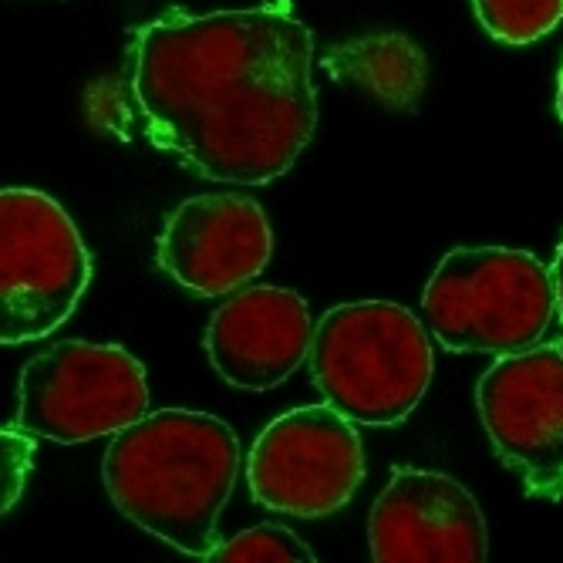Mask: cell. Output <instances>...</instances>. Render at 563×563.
Listing matches in <instances>:
<instances>
[{
	"label": "cell",
	"mask_w": 563,
	"mask_h": 563,
	"mask_svg": "<svg viewBox=\"0 0 563 563\" xmlns=\"http://www.w3.org/2000/svg\"><path fill=\"white\" fill-rule=\"evenodd\" d=\"M31 435V432H27ZM21 435V429H4L0 442H4V514L14 506L21 486H24V476L31 470V455H34V442Z\"/></svg>",
	"instance_id": "obj_15"
},
{
	"label": "cell",
	"mask_w": 563,
	"mask_h": 563,
	"mask_svg": "<svg viewBox=\"0 0 563 563\" xmlns=\"http://www.w3.org/2000/svg\"><path fill=\"white\" fill-rule=\"evenodd\" d=\"M476 18L499 44H533L563 21V0H473Z\"/></svg>",
	"instance_id": "obj_13"
},
{
	"label": "cell",
	"mask_w": 563,
	"mask_h": 563,
	"mask_svg": "<svg viewBox=\"0 0 563 563\" xmlns=\"http://www.w3.org/2000/svg\"><path fill=\"white\" fill-rule=\"evenodd\" d=\"M274 253V233L257 199L192 196L159 233V267L199 297H223L250 284Z\"/></svg>",
	"instance_id": "obj_10"
},
{
	"label": "cell",
	"mask_w": 563,
	"mask_h": 563,
	"mask_svg": "<svg viewBox=\"0 0 563 563\" xmlns=\"http://www.w3.org/2000/svg\"><path fill=\"white\" fill-rule=\"evenodd\" d=\"M250 493L287 517L318 520L351 503L365 479V449L334 405H307L274 419L246 455Z\"/></svg>",
	"instance_id": "obj_7"
},
{
	"label": "cell",
	"mask_w": 563,
	"mask_h": 563,
	"mask_svg": "<svg viewBox=\"0 0 563 563\" xmlns=\"http://www.w3.org/2000/svg\"><path fill=\"white\" fill-rule=\"evenodd\" d=\"M556 112H560V122H563V65H560V81H556Z\"/></svg>",
	"instance_id": "obj_17"
},
{
	"label": "cell",
	"mask_w": 563,
	"mask_h": 563,
	"mask_svg": "<svg viewBox=\"0 0 563 563\" xmlns=\"http://www.w3.org/2000/svg\"><path fill=\"white\" fill-rule=\"evenodd\" d=\"M550 274H553V290H556V314L563 321V236H560V246H556V257H553Z\"/></svg>",
	"instance_id": "obj_16"
},
{
	"label": "cell",
	"mask_w": 563,
	"mask_h": 563,
	"mask_svg": "<svg viewBox=\"0 0 563 563\" xmlns=\"http://www.w3.org/2000/svg\"><path fill=\"white\" fill-rule=\"evenodd\" d=\"M422 314L445 351L520 354L556 314L553 274L527 250L459 246L429 277Z\"/></svg>",
	"instance_id": "obj_4"
},
{
	"label": "cell",
	"mask_w": 563,
	"mask_h": 563,
	"mask_svg": "<svg viewBox=\"0 0 563 563\" xmlns=\"http://www.w3.org/2000/svg\"><path fill=\"white\" fill-rule=\"evenodd\" d=\"M240 473L236 432L207 412L163 408L112 435L101 479L135 527L210 560Z\"/></svg>",
	"instance_id": "obj_2"
},
{
	"label": "cell",
	"mask_w": 563,
	"mask_h": 563,
	"mask_svg": "<svg viewBox=\"0 0 563 563\" xmlns=\"http://www.w3.org/2000/svg\"><path fill=\"white\" fill-rule=\"evenodd\" d=\"M148 382L135 354L119 344L62 341L24 365L18 382L21 432L51 442H91L139 422Z\"/></svg>",
	"instance_id": "obj_6"
},
{
	"label": "cell",
	"mask_w": 563,
	"mask_h": 563,
	"mask_svg": "<svg viewBox=\"0 0 563 563\" xmlns=\"http://www.w3.org/2000/svg\"><path fill=\"white\" fill-rule=\"evenodd\" d=\"M311 375L328 405L351 422L398 426L429 391L432 341L398 303H341L314 328Z\"/></svg>",
	"instance_id": "obj_3"
},
{
	"label": "cell",
	"mask_w": 563,
	"mask_h": 563,
	"mask_svg": "<svg viewBox=\"0 0 563 563\" xmlns=\"http://www.w3.org/2000/svg\"><path fill=\"white\" fill-rule=\"evenodd\" d=\"M324 71L388 109H416L426 88V55L405 34H372L331 47L321 58Z\"/></svg>",
	"instance_id": "obj_12"
},
{
	"label": "cell",
	"mask_w": 563,
	"mask_h": 563,
	"mask_svg": "<svg viewBox=\"0 0 563 563\" xmlns=\"http://www.w3.org/2000/svg\"><path fill=\"white\" fill-rule=\"evenodd\" d=\"M378 563H479L489 553L476 496L445 473L395 466L368 517Z\"/></svg>",
	"instance_id": "obj_9"
},
{
	"label": "cell",
	"mask_w": 563,
	"mask_h": 563,
	"mask_svg": "<svg viewBox=\"0 0 563 563\" xmlns=\"http://www.w3.org/2000/svg\"><path fill=\"white\" fill-rule=\"evenodd\" d=\"M476 405L496 455L527 493L563 503V347L503 354L479 378Z\"/></svg>",
	"instance_id": "obj_8"
},
{
	"label": "cell",
	"mask_w": 563,
	"mask_h": 563,
	"mask_svg": "<svg viewBox=\"0 0 563 563\" xmlns=\"http://www.w3.org/2000/svg\"><path fill=\"white\" fill-rule=\"evenodd\" d=\"M213 563H311L314 553L294 530L280 523H261L253 530H243L210 553Z\"/></svg>",
	"instance_id": "obj_14"
},
{
	"label": "cell",
	"mask_w": 563,
	"mask_h": 563,
	"mask_svg": "<svg viewBox=\"0 0 563 563\" xmlns=\"http://www.w3.org/2000/svg\"><path fill=\"white\" fill-rule=\"evenodd\" d=\"M91 280V257L71 217L37 189L0 192V341L58 331Z\"/></svg>",
	"instance_id": "obj_5"
},
{
	"label": "cell",
	"mask_w": 563,
	"mask_h": 563,
	"mask_svg": "<svg viewBox=\"0 0 563 563\" xmlns=\"http://www.w3.org/2000/svg\"><path fill=\"white\" fill-rule=\"evenodd\" d=\"M202 344L223 382L243 391H271L311 357L314 324L297 290L243 287L213 311Z\"/></svg>",
	"instance_id": "obj_11"
},
{
	"label": "cell",
	"mask_w": 563,
	"mask_h": 563,
	"mask_svg": "<svg viewBox=\"0 0 563 563\" xmlns=\"http://www.w3.org/2000/svg\"><path fill=\"white\" fill-rule=\"evenodd\" d=\"M314 37L274 0L250 11L169 14L139 31L132 95L145 135L207 179L264 186L318 125Z\"/></svg>",
	"instance_id": "obj_1"
}]
</instances>
